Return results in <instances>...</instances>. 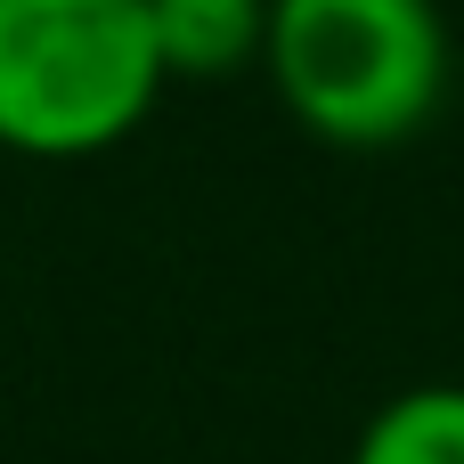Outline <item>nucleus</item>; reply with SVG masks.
<instances>
[{
    "label": "nucleus",
    "instance_id": "obj_1",
    "mask_svg": "<svg viewBox=\"0 0 464 464\" xmlns=\"http://www.w3.org/2000/svg\"><path fill=\"white\" fill-rule=\"evenodd\" d=\"M261 73L326 147H400L449 98L440 0H269Z\"/></svg>",
    "mask_w": 464,
    "mask_h": 464
},
{
    "label": "nucleus",
    "instance_id": "obj_2",
    "mask_svg": "<svg viewBox=\"0 0 464 464\" xmlns=\"http://www.w3.org/2000/svg\"><path fill=\"white\" fill-rule=\"evenodd\" d=\"M147 0H0V147L82 163L122 147L163 98Z\"/></svg>",
    "mask_w": 464,
    "mask_h": 464
},
{
    "label": "nucleus",
    "instance_id": "obj_3",
    "mask_svg": "<svg viewBox=\"0 0 464 464\" xmlns=\"http://www.w3.org/2000/svg\"><path fill=\"white\" fill-rule=\"evenodd\" d=\"M155 49L171 82H220L261 65L269 41V0H147Z\"/></svg>",
    "mask_w": 464,
    "mask_h": 464
},
{
    "label": "nucleus",
    "instance_id": "obj_4",
    "mask_svg": "<svg viewBox=\"0 0 464 464\" xmlns=\"http://www.w3.org/2000/svg\"><path fill=\"white\" fill-rule=\"evenodd\" d=\"M343 464H464V383H408L392 392Z\"/></svg>",
    "mask_w": 464,
    "mask_h": 464
}]
</instances>
